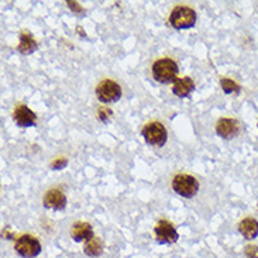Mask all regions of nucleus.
Instances as JSON below:
<instances>
[{
  "mask_svg": "<svg viewBox=\"0 0 258 258\" xmlns=\"http://www.w3.org/2000/svg\"><path fill=\"white\" fill-rule=\"evenodd\" d=\"M240 132V126L234 119H220L216 124V133L219 137L230 140L236 137Z\"/></svg>",
  "mask_w": 258,
  "mask_h": 258,
  "instance_id": "obj_10",
  "label": "nucleus"
},
{
  "mask_svg": "<svg viewBox=\"0 0 258 258\" xmlns=\"http://www.w3.org/2000/svg\"><path fill=\"white\" fill-rule=\"evenodd\" d=\"M109 114H112V112H110L109 109H100V110H99V117H100L102 121H106V120H107L106 116H109Z\"/></svg>",
  "mask_w": 258,
  "mask_h": 258,
  "instance_id": "obj_20",
  "label": "nucleus"
},
{
  "mask_svg": "<svg viewBox=\"0 0 258 258\" xmlns=\"http://www.w3.org/2000/svg\"><path fill=\"white\" fill-rule=\"evenodd\" d=\"M220 84H222V88H223L224 93H240L241 91V88H240V85L236 84L233 79H229V78H223L222 81H220Z\"/></svg>",
  "mask_w": 258,
  "mask_h": 258,
  "instance_id": "obj_16",
  "label": "nucleus"
},
{
  "mask_svg": "<svg viewBox=\"0 0 258 258\" xmlns=\"http://www.w3.org/2000/svg\"><path fill=\"white\" fill-rule=\"evenodd\" d=\"M16 251L20 254L21 257L24 258H34L37 257L40 252H41V244L40 241L30 234H24L16 240V244H14Z\"/></svg>",
  "mask_w": 258,
  "mask_h": 258,
  "instance_id": "obj_5",
  "label": "nucleus"
},
{
  "mask_svg": "<svg viewBox=\"0 0 258 258\" xmlns=\"http://www.w3.org/2000/svg\"><path fill=\"white\" fill-rule=\"evenodd\" d=\"M44 206L47 209L63 210L67 206V196L59 189H51L44 196Z\"/></svg>",
  "mask_w": 258,
  "mask_h": 258,
  "instance_id": "obj_9",
  "label": "nucleus"
},
{
  "mask_svg": "<svg viewBox=\"0 0 258 258\" xmlns=\"http://www.w3.org/2000/svg\"><path fill=\"white\" fill-rule=\"evenodd\" d=\"M37 48H38V44L34 40V37L30 34L28 31H23L20 35V44H19L17 49L20 51L21 54L28 55V54H33Z\"/></svg>",
  "mask_w": 258,
  "mask_h": 258,
  "instance_id": "obj_14",
  "label": "nucleus"
},
{
  "mask_svg": "<svg viewBox=\"0 0 258 258\" xmlns=\"http://www.w3.org/2000/svg\"><path fill=\"white\" fill-rule=\"evenodd\" d=\"M96 96L102 103H114L121 98V88L119 84H116L114 81L106 79L96 89Z\"/></svg>",
  "mask_w": 258,
  "mask_h": 258,
  "instance_id": "obj_6",
  "label": "nucleus"
},
{
  "mask_svg": "<svg viewBox=\"0 0 258 258\" xmlns=\"http://www.w3.org/2000/svg\"><path fill=\"white\" fill-rule=\"evenodd\" d=\"M141 134H143V137H144V140H146L147 144L162 147L165 143H167V139H168L167 128L164 127V124H161V123H158V121H154V123L147 124V126L143 128Z\"/></svg>",
  "mask_w": 258,
  "mask_h": 258,
  "instance_id": "obj_4",
  "label": "nucleus"
},
{
  "mask_svg": "<svg viewBox=\"0 0 258 258\" xmlns=\"http://www.w3.org/2000/svg\"><path fill=\"white\" fill-rule=\"evenodd\" d=\"M67 164H68V161L65 160V158H62V160H56L52 162L51 168H52V169H62V168L67 167Z\"/></svg>",
  "mask_w": 258,
  "mask_h": 258,
  "instance_id": "obj_19",
  "label": "nucleus"
},
{
  "mask_svg": "<svg viewBox=\"0 0 258 258\" xmlns=\"http://www.w3.org/2000/svg\"><path fill=\"white\" fill-rule=\"evenodd\" d=\"M169 23L176 30L192 28L196 23V12L186 6L175 7L169 16Z\"/></svg>",
  "mask_w": 258,
  "mask_h": 258,
  "instance_id": "obj_2",
  "label": "nucleus"
},
{
  "mask_svg": "<svg viewBox=\"0 0 258 258\" xmlns=\"http://www.w3.org/2000/svg\"><path fill=\"white\" fill-rule=\"evenodd\" d=\"M172 189L179 196L183 198H194L199 190V182L192 175L179 174L172 181Z\"/></svg>",
  "mask_w": 258,
  "mask_h": 258,
  "instance_id": "obj_3",
  "label": "nucleus"
},
{
  "mask_svg": "<svg viewBox=\"0 0 258 258\" xmlns=\"http://www.w3.org/2000/svg\"><path fill=\"white\" fill-rule=\"evenodd\" d=\"M178 75V65L171 58H162L155 61L153 65V77L157 82L168 84L176 79Z\"/></svg>",
  "mask_w": 258,
  "mask_h": 258,
  "instance_id": "obj_1",
  "label": "nucleus"
},
{
  "mask_svg": "<svg viewBox=\"0 0 258 258\" xmlns=\"http://www.w3.org/2000/svg\"><path fill=\"white\" fill-rule=\"evenodd\" d=\"M238 230L247 240H252L258 236V222L255 219L247 217L238 224Z\"/></svg>",
  "mask_w": 258,
  "mask_h": 258,
  "instance_id": "obj_13",
  "label": "nucleus"
},
{
  "mask_svg": "<svg viewBox=\"0 0 258 258\" xmlns=\"http://www.w3.org/2000/svg\"><path fill=\"white\" fill-rule=\"evenodd\" d=\"M85 252L89 257H99L103 252V243L98 237H93L85 245Z\"/></svg>",
  "mask_w": 258,
  "mask_h": 258,
  "instance_id": "obj_15",
  "label": "nucleus"
},
{
  "mask_svg": "<svg viewBox=\"0 0 258 258\" xmlns=\"http://www.w3.org/2000/svg\"><path fill=\"white\" fill-rule=\"evenodd\" d=\"M71 236L72 238L78 241V243H82V241H89L93 238V230H92V226L89 223H85V222H79L77 223L72 230H71Z\"/></svg>",
  "mask_w": 258,
  "mask_h": 258,
  "instance_id": "obj_12",
  "label": "nucleus"
},
{
  "mask_svg": "<svg viewBox=\"0 0 258 258\" xmlns=\"http://www.w3.org/2000/svg\"><path fill=\"white\" fill-rule=\"evenodd\" d=\"M67 3H68V6H70L71 10H74L75 13H78V14L85 13L84 9L79 6V3H77V2H67Z\"/></svg>",
  "mask_w": 258,
  "mask_h": 258,
  "instance_id": "obj_18",
  "label": "nucleus"
},
{
  "mask_svg": "<svg viewBox=\"0 0 258 258\" xmlns=\"http://www.w3.org/2000/svg\"><path fill=\"white\" fill-rule=\"evenodd\" d=\"M155 237L157 241L161 244H171L178 240V231L174 227V224H171L167 220H160L158 224L155 226Z\"/></svg>",
  "mask_w": 258,
  "mask_h": 258,
  "instance_id": "obj_7",
  "label": "nucleus"
},
{
  "mask_svg": "<svg viewBox=\"0 0 258 258\" xmlns=\"http://www.w3.org/2000/svg\"><path fill=\"white\" fill-rule=\"evenodd\" d=\"M245 255L247 258H258V247L254 244H248L245 247Z\"/></svg>",
  "mask_w": 258,
  "mask_h": 258,
  "instance_id": "obj_17",
  "label": "nucleus"
},
{
  "mask_svg": "<svg viewBox=\"0 0 258 258\" xmlns=\"http://www.w3.org/2000/svg\"><path fill=\"white\" fill-rule=\"evenodd\" d=\"M194 91H195V82L190 78H176L174 81L172 92L178 98H188Z\"/></svg>",
  "mask_w": 258,
  "mask_h": 258,
  "instance_id": "obj_11",
  "label": "nucleus"
},
{
  "mask_svg": "<svg viewBox=\"0 0 258 258\" xmlns=\"http://www.w3.org/2000/svg\"><path fill=\"white\" fill-rule=\"evenodd\" d=\"M13 119L19 127H34L37 124V116L26 105H19L14 109Z\"/></svg>",
  "mask_w": 258,
  "mask_h": 258,
  "instance_id": "obj_8",
  "label": "nucleus"
}]
</instances>
